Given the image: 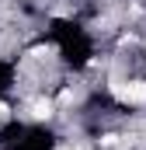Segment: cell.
<instances>
[{"mask_svg": "<svg viewBox=\"0 0 146 150\" xmlns=\"http://www.w3.org/2000/svg\"><path fill=\"white\" fill-rule=\"evenodd\" d=\"M115 94H118L122 101L143 105V101H146V84H143V80H132V84H125V87H115Z\"/></svg>", "mask_w": 146, "mask_h": 150, "instance_id": "1", "label": "cell"}, {"mask_svg": "<svg viewBox=\"0 0 146 150\" xmlns=\"http://www.w3.org/2000/svg\"><path fill=\"white\" fill-rule=\"evenodd\" d=\"M7 112H11V108H7V105L0 101V119H7Z\"/></svg>", "mask_w": 146, "mask_h": 150, "instance_id": "2", "label": "cell"}]
</instances>
